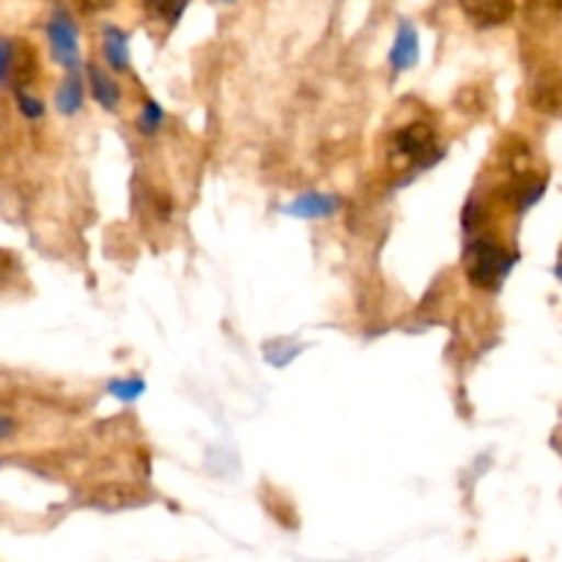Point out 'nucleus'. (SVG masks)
Here are the masks:
<instances>
[{
	"label": "nucleus",
	"mask_w": 562,
	"mask_h": 562,
	"mask_svg": "<svg viewBox=\"0 0 562 562\" xmlns=\"http://www.w3.org/2000/svg\"><path fill=\"white\" fill-rule=\"evenodd\" d=\"M514 263H516L514 252L499 247L497 241L481 239L470 247V256H467V272H470L472 285H477V289H497V285L508 278Z\"/></svg>",
	"instance_id": "1"
},
{
	"label": "nucleus",
	"mask_w": 562,
	"mask_h": 562,
	"mask_svg": "<svg viewBox=\"0 0 562 562\" xmlns=\"http://www.w3.org/2000/svg\"><path fill=\"white\" fill-rule=\"evenodd\" d=\"M395 146L404 157L415 159L417 168H431L442 154L437 148V137L428 124H409L395 135Z\"/></svg>",
	"instance_id": "2"
},
{
	"label": "nucleus",
	"mask_w": 562,
	"mask_h": 562,
	"mask_svg": "<svg viewBox=\"0 0 562 562\" xmlns=\"http://www.w3.org/2000/svg\"><path fill=\"white\" fill-rule=\"evenodd\" d=\"M49 44H53V55L60 66L75 71L80 64V47H77V27L66 11H55V16L47 25Z\"/></svg>",
	"instance_id": "3"
},
{
	"label": "nucleus",
	"mask_w": 562,
	"mask_h": 562,
	"mask_svg": "<svg viewBox=\"0 0 562 562\" xmlns=\"http://www.w3.org/2000/svg\"><path fill=\"white\" fill-rule=\"evenodd\" d=\"M459 3L477 27L503 25L516 11L514 0H459Z\"/></svg>",
	"instance_id": "4"
},
{
	"label": "nucleus",
	"mask_w": 562,
	"mask_h": 562,
	"mask_svg": "<svg viewBox=\"0 0 562 562\" xmlns=\"http://www.w3.org/2000/svg\"><path fill=\"white\" fill-rule=\"evenodd\" d=\"M338 198L335 195H324V192H305V195L296 198L294 203L285 206V214L291 217H302V220H322V217H333L338 212Z\"/></svg>",
	"instance_id": "5"
},
{
	"label": "nucleus",
	"mask_w": 562,
	"mask_h": 562,
	"mask_svg": "<svg viewBox=\"0 0 562 562\" xmlns=\"http://www.w3.org/2000/svg\"><path fill=\"white\" fill-rule=\"evenodd\" d=\"M417 55H420V42H417V31L409 22H401L398 36H395L393 53H390V64L395 71H406L417 64Z\"/></svg>",
	"instance_id": "6"
},
{
	"label": "nucleus",
	"mask_w": 562,
	"mask_h": 562,
	"mask_svg": "<svg viewBox=\"0 0 562 562\" xmlns=\"http://www.w3.org/2000/svg\"><path fill=\"white\" fill-rule=\"evenodd\" d=\"M104 55H108V64L115 71L130 69V38L124 31L108 25L104 27Z\"/></svg>",
	"instance_id": "7"
},
{
	"label": "nucleus",
	"mask_w": 562,
	"mask_h": 562,
	"mask_svg": "<svg viewBox=\"0 0 562 562\" xmlns=\"http://www.w3.org/2000/svg\"><path fill=\"white\" fill-rule=\"evenodd\" d=\"M88 80H91V93L104 110H115L121 102V88L115 86V80H110L102 69L97 66H88Z\"/></svg>",
	"instance_id": "8"
},
{
	"label": "nucleus",
	"mask_w": 562,
	"mask_h": 562,
	"mask_svg": "<svg viewBox=\"0 0 562 562\" xmlns=\"http://www.w3.org/2000/svg\"><path fill=\"white\" fill-rule=\"evenodd\" d=\"M55 104L64 115H75L77 110L82 108V77L77 71H71L64 80V86L58 88V97H55Z\"/></svg>",
	"instance_id": "9"
},
{
	"label": "nucleus",
	"mask_w": 562,
	"mask_h": 562,
	"mask_svg": "<svg viewBox=\"0 0 562 562\" xmlns=\"http://www.w3.org/2000/svg\"><path fill=\"white\" fill-rule=\"evenodd\" d=\"M532 102H536L538 110H549V113L562 108V80L538 82L536 93H532Z\"/></svg>",
	"instance_id": "10"
},
{
	"label": "nucleus",
	"mask_w": 562,
	"mask_h": 562,
	"mask_svg": "<svg viewBox=\"0 0 562 562\" xmlns=\"http://www.w3.org/2000/svg\"><path fill=\"white\" fill-rule=\"evenodd\" d=\"M187 3H190V0H146V9L151 11L157 20L173 25V22H179V16L184 14Z\"/></svg>",
	"instance_id": "11"
},
{
	"label": "nucleus",
	"mask_w": 562,
	"mask_h": 562,
	"mask_svg": "<svg viewBox=\"0 0 562 562\" xmlns=\"http://www.w3.org/2000/svg\"><path fill=\"white\" fill-rule=\"evenodd\" d=\"M108 393L113 395V398L130 404V401H137L146 393V382H143V379H115V382L108 384Z\"/></svg>",
	"instance_id": "12"
},
{
	"label": "nucleus",
	"mask_w": 562,
	"mask_h": 562,
	"mask_svg": "<svg viewBox=\"0 0 562 562\" xmlns=\"http://www.w3.org/2000/svg\"><path fill=\"white\" fill-rule=\"evenodd\" d=\"M543 190H547V181H525V184L519 187V190H516V195H510L516 201V209H521V212H525V209H530L532 203H538L541 201V195H543Z\"/></svg>",
	"instance_id": "13"
},
{
	"label": "nucleus",
	"mask_w": 562,
	"mask_h": 562,
	"mask_svg": "<svg viewBox=\"0 0 562 562\" xmlns=\"http://www.w3.org/2000/svg\"><path fill=\"white\" fill-rule=\"evenodd\" d=\"M165 121V113L162 108H159L157 102H146V108H143V115H140V132L143 135H154V132L159 130V124Z\"/></svg>",
	"instance_id": "14"
},
{
	"label": "nucleus",
	"mask_w": 562,
	"mask_h": 562,
	"mask_svg": "<svg viewBox=\"0 0 562 562\" xmlns=\"http://www.w3.org/2000/svg\"><path fill=\"white\" fill-rule=\"evenodd\" d=\"M14 64H16V47L5 38H0V82L11 80L14 75Z\"/></svg>",
	"instance_id": "15"
},
{
	"label": "nucleus",
	"mask_w": 562,
	"mask_h": 562,
	"mask_svg": "<svg viewBox=\"0 0 562 562\" xmlns=\"http://www.w3.org/2000/svg\"><path fill=\"white\" fill-rule=\"evenodd\" d=\"M16 102H20V110L27 119H42L44 115V104L36 97H27L25 91H16Z\"/></svg>",
	"instance_id": "16"
},
{
	"label": "nucleus",
	"mask_w": 562,
	"mask_h": 562,
	"mask_svg": "<svg viewBox=\"0 0 562 562\" xmlns=\"http://www.w3.org/2000/svg\"><path fill=\"white\" fill-rule=\"evenodd\" d=\"M77 5H80V11H86V14H97V11L115 5V0H77Z\"/></svg>",
	"instance_id": "17"
},
{
	"label": "nucleus",
	"mask_w": 562,
	"mask_h": 562,
	"mask_svg": "<svg viewBox=\"0 0 562 562\" xmlns=\"http://www.w3.org/2000/svg\"><path fill=\"white\" fill-rule=\"evenodd\" d=\"M9 431H11V420H5V417H0V439L9 437Z\"/></svg>",
	"instance_id": "18"
},
{
	"label": "nucleus",
	"mask_w": 562,
	"mask_h": 562,
	"mask_svg": "<svg viewBox=\"0 0 562 562\" xmlns=\"http://www.w3.org/2000/svg\"><path fill=\"white\" fill-rule=\"evenodd\" d=\"M552 3H554V5H558V9L562 11V0H552Z\"/></svg>",
	"instance_id": "19"
},
{
	"label": "nucleus",
	"mask_w": 562,
	"mask_h": 562,
	"mask_svg": "<svg viewBox=\"0 0 562 562\" xmlns=\"http://www.w3.org/2000/svg\"><path fill=\"white\" fill-rule=\"evenodd\" d=\"M558 278H562V267H560V269H558Z\"/></svg>",
	"instance_id": "20"
},
{
	"label": "nucleus",
	"mask_w": 562,
	"mask_h": 562,
	"mask_svg": "<svg viewBox=\"0 0 562 562\" xmlns=\"http://www.w3.org/2000/svg\"><path fill=\"white\" fill-rule=\"evenodd\" d=\"M225 3H231V0H225Z\"/></svg>",
	"instance_id": "21"
}]
</instances>
